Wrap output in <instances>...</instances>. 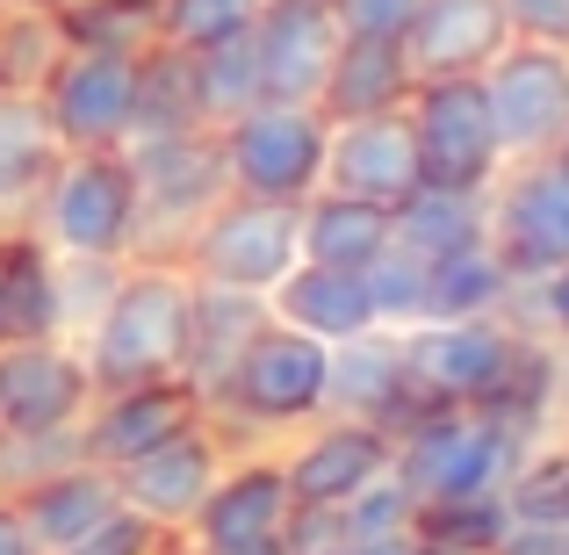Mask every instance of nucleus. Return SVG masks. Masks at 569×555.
<instances>
[{
  "label": "nucleus",
  "instance_id": "1",
  "mask_svg": "<svg viewBox=\"0 0 569 555\" xmlns=\"http://www.w3.org/2000/svg\"><path fill=\"white\" fill-rule=\"evenodd\" d=\"M188 304H194V275L181 260H130L123 281H116V296L101 304V318L72 339V347L87 354L94 397H101V389H130V383L181 375Z\"/></svg>",
  "mask_w": 569,
  "mask_h": 555
},
{
  "label": "nucleus",
  "instance_id": "2",
  "mask_svg": "<svg viewBox=\"0 0 569 555\" xmlns=\"http://www.w3.org/2000/svg\"><path fill=\"white\" fill-rule=\"evenodd\" d=\"M519 455H527V433L505 426L483 404H426L411 426L389 433V469H397V484L418 498V513L505 490V476H512Z\"/></svg>",
  "mask_w": 569,
  "mask_h": 555
},
{
  "label": "nucleus",
  "instance_id": "3",
  "mask_svg": "<svg viewBox=\"0 0 569 555\" xmlns=\"http://www.w3.org/2000/svg\"><path fill=\"white\" fill-rule=\"evenodd\" d=\"M29 231L58 260H130L138 252V174H130L123 145L58 159V174L29 209Z\"/></svg>",
  "mask_w": 569,
  "mask_h": 555
},
{
  "label": "nucleus",
  "instance_id": "4",
  "mask_svg": "<svg viewBox=\"0 0 569 555\" xmlns=\"http://www.w3.org/2000/svg\"><path fill=\"white\" fill-rule=\"evenodd\" d=\"M231 195H260V202H310L325 188V123L318 101H252L246 116L217 130Z\"/></svg>",
  "mask_w": 569,
  "mask_h": 555
},
{
  "label": "nucleus",
  "instance_id": "5",
  "mask_svg": "<svg viewBox=\"0 0 569 555\" xmlns=\"http://www.w3.org/2000/svg\"><path fill=\"white\" fill-rule=\"evenodd\" d=\"M303 260V202H260V195H223L202 224L181 238V267L217 289L274 296V281Z\"/></svg>",
  "mask_w": 569,
  "mask_h": 555
},
{
  "label": "nucleus",
  "instance_id": "6",
  "mask_svg": "<svg viewBox=\"0 0 569 555\" xmlns=\"http://www.w3.org/2000/svg\"><path fill=\"white\" fill-rule=\"evenodd\" d=\"M325 375H332L325 339L267 318V333L231 368V389L209 404V418H231V426H252V433H303L310 418H325Z\"/></svg>",
  "mask_w": 569,
  "mask_h": 555
},
{
  "label": "nucleus",
  "instance_id": "7",
  "mask_svg": "<svg viewBox=\"0 0 569 555\" xmlns=\"http://www.w3.org/2000/svg\"><path fill=\"white\" fill-rule=\"evenodd\" d=\"M138 174V252H181V238L231 195L217 130H173V138H130L123 145Z\"/></svg>",
  "mask_w": 569,
  "mask_h": 555
},
{
  "label": "nucleus",
  "instance_id": "8",
  "mask_svg": "<svg viewBox=\"0 0 569 555\" xmlns=\"http://www.w3.org/2000/svg\"><path fill=\"white\" fill-rule=\"evenodd\" d=\"M490 202V252L512 281H541L569 260V167L556 152L505 159V174L483 188Z\"/></svg>",
  "mask_w": 569,
  "mask_h": 555
},
{
  "label": "nucleus",
  "instance_id": "9",
  "mask_svg": "<svg viewBox=\"0 0 569 555\" xmlns=\"http://www.w3.org/2000/svg\"><path fill=\"white\" fill-rule=\"evenodd\" d=\"M403 116H411L418 167H426L432 188H476L483 195L505 174V145H498V123H490V101H483L476 72H461V80H418Z\"/></svg>",
  "mask_w": 569,
  "mask_h": 555
},
{
  "label": "nucleus",
  "instance_id": "10",
  "mask_svg": "<svg viewBox=\"0 0 569 555\" xmlns=\"http://www.w3.org/2000/svg\"><path fill=\"white\" fill-rule=\"evenodd\" d=\"M138 58L144 51L66 43L51 80L37 87L66 152H116V145H130V123H138Z\"/></svg>",
  "mask_w": 569,
  "mask_h": 555
},
{
  "label": "nucleus",
  "instance_id": "11",
  "mask_svg": "<svg viewBox=\"0 0 569 555\" xmlns=\"http://www.w3.org/2000/svg\"><path fill=\"white\" fill-rule=\"evenodd\" d=\"M397 339L418 404H490L527 333L512 318H426Z\"/></svg>",
  "mask_w": 569,
  "mask_h": 555
},
{
  "label": "nucleus",
  "instance_id": "12",
  "mask_svg": "<svg viewBox=\"0 0 569 555\" xmlns=\"http://www.w3.org/2000/svg\"><path fill=\"white\" fill-rule=\"evenodd\" d=\"M476 80H483L505 159H541L562 145V130H569V43L512 37Z\"/></svg>",
  "mask_w": 569,
  "mask_h": 555
},
{
  "label": "nucleus",
  "instance_id": "13",
  "mask_svg": "<svg viewBox=\"0 0 569 555\" xmlns=\"http://www.w3.org/2000/svg\"><path fill=\"white\" fill-rule=\"evenodd\" d=\"M289 476H281V455H238L217 469L202 513L188 519L181 555H281V534H289Z\"/></svg>",
  "mask_w": 569,
  "mask_h": 555
},
{
  "label": "nucleus",
  "instance_id": "14",
  "mask_svg": "<svg viewBox=\"0 0 569 555\" xmlns=\"http://www.w3.org/2000/svg\"><path fill=\"white\" fill-rule=\"evenodd\" d=\"M94 375L72 339H0V433H80Z\"/></svg>",
  "mask_w": 569,
  "mask_h": 555
},
{
  "label": "nucleus",
  "instance_id": "15",
  "mask_svg": "<svg viewBox=\"0 0 569 555\" xmlns=\"http://www.w3.org/2000/svg\"><path fill=\"white\" fill-rule=\"evenodd\" d=\"M217 469H223V433L209 426V418H194L188 433H173V440L144 447L138 462H123V469H116V498L181 542L188 519L202 513L209 484H217Z\"/></svg>",
  "mask_w": 569,
  "mask_h": 555
},
{
  "label": "nucleus",
  "instance_id": "16",
  "mask_svg": "<svg viewBox=\"0 0 569 555\" xmlns=\"http://www.w3.org/2000/svg\"><path fill=\"white\" fill-rule=\"evenodd\" d=\"M194 418H209V404L194 397L181 375H159V383H130V389H101L94 412L80 418V455L101 462V469H123L144 447L188 433Z\"/></svg>",
  "mask_w": 569,
  "mask_h": 555
},
{
  "label": "nucleus",
  "instance_id": "17",
  "mask_svg": "<svg viewBox=\"0 0 569 555\" xmlns=\"http://www.w3.org/2000/svg\"><path fill=\"white\" fill-rule=\"evenodd\" d=\"M339 51L332 0H260L252 14V58H260L267 101H318Z\"/></svg>",
  "mask_w": 569,
  "mask_h": 555
},
{
  "label": "nucleus",
  "instance_id": "18",
  "mask_svg": "<svg viewBox=\"0 0 569 555\" xmlns=\"http://www.w3.org/2000/svg\"><path fill=\"white\" fill-rule=\"evenodd\" d=\"M389 469V433L368 426V418H310L296 433V447L281 455V476H289L296 505H347L353 490H368Z\"/></svg>",
  "mask_w": 569,
  "mask_h": 555
},
{
  "label": "nucleus",
  "instance_id": "19",
  "mask_svg": "<svg viewBox=\"0 0 569 555\" xmlns=\"http://www.w3.org/2000/svg\"><path fill=\"white\" fill-rule=\"evenodd\" d=\"M325 188L361 195V202L397 209L411 188H426V167H418V138L411 116H353V123H332V145H325Z\"/></svg>",
  "mask_w": 569,
  "mask_h": 555
},
{
  "label": "nucleus",
  "instance_id": "20",
  "mask_svg": "<svg viewBox=\"0 0 569 555\" xmlns=\"http://www.w3.org/2000/svg\"><path fill=\"white\" fill-rule=\"evenodd\" d=\"M325 412L332 418H368V426L397 433L411 426L426 404H418L411 375H403V339L397 333H361L332 347V375H325Z\"/></svg>",
  "mask_w": 569,
  "mask_h": 555
},
{
  "label": "nucleus",
  "instance_id": "21",
  "mask_svg": "<svg viewBox=\"0 0 569 555\" xmlns=\"http://www.w3.org/2000/svg\"><path fill=\"white\" fill-rule=\"evenodd\" d=\"M274 304L252 289H217V281H194V304H188V354H181V383L202 404H217L231 389V368L246 361V347L267 333Z\"/></svg>",
  "mask_w": 569,
  "mask_h": 555
},
{
  "label": "nucleus",
  "instance_id": "22",
  "mask_svg": "<svg viewBox=\"0 0 569 555\" xmlns=\"http://www.w3.org/2000/svg\"><path fill=\"white\" fill-rule=\"evenodd\" d=\"M505 43H512L505 0H418L411 29H403V58H411L418 80H461V72H483Z\"/></svg>",
  "mask_w": 569,
  "mask_h": 555
},
{
  "label": "nucleus",
  "instance_id": "23",
  "mask_svg": "<svg viewBox=\"0 0 569 555\" xmlns=\"http://www.w3.org/2000/svg\"><path fill=\"white\" fill-rule=\"evenodd\" d=\"M14 513H22V527H29V542H37L43 555H66L80 534H94L101 519L116 513V469H101V462H66V469H51L43 484H29L22 498H8Z\"/></svg>",
  "mask_w": 569,
  "mask_h": 555
},
{
  "label": "nucleus",
  "instance_id": "24",
  "mask_svg": "<svg viewBox=\"0 0 569 555\" xmlns=\"http://www.w3.org/2000/svg\"><path fill=\"white\" fill-rule=\"evenodd\" d=\"M274 318L296 325V333L325 339V347H339V339H361L376 333V304H368V275H353V267H318V260H296L289 275L274 281Z\"/></svg>",
  "mask_w": 569,
  "mask_h": 555
},
{
  "label": "nucleus",
  "instance_id": "25",
  "mask_svg": "<svg viewBox=\"0 0 569 555\" xmlns=\"http://www.w3.org/2000/svg\"><path fill=\"white\" fill-rule=\"evenodd\" d=\"M418 87L411 58H403L397 37H339L332 51V72H325L318 87V109L325 123H353V116H389L403 109Z\"/></svg>",
  "mask_w": 569,
  "mask_h": 555
},
{
  "label": "nucleus",
  "instance_id": "26",
  "mask_svg": "<svg viewBox=\"0 0 569 555\" xmlns=\"http://www.w3.org/2000/svg\"><path fill=\"white\" fill-rule=\"evenodd\" d=\"M58 159H66V145H58L51 116H43V95L0 87V224H29Z\"/></svg>",
  "mask_w": 569,
  "mask_h": 555
},
{
  "label": "nucleus",
  "instance_id": "27",
  "mask_svg": "<svg viewBox=\"0 0 569 555\" xmlns=\"http://www.w3.org/2000/svg\"><path fill=\"white\" fill-rule=\"evenodd\" d=\"M382 252H389V209L382 202H361V195H339V188H318L303 202V260L368 275Z\"/></svg>",
  "mask_w": 569,
  "mask_h": 555
},
{
  "label": "nucleus",
  "instance_id": "28",
  "mask_svg": "<svg viewBox=\"0 0 569 555\" xmlns=\"http://www.w3.org/2000/svg\"><path fill=\"white\" fill-rule=\"evenodd\" d=\"M0 304H8V339H66L58 333V252L29 224L0 231Z\"/></svg>",
  "mask_w": 569,
  "mask_h": 555
},
{
  "label": "nucleus",
  "instance_id": "29",
  "mask_svg": "<svg viewBox=\"0 0 569 555\" xmlns=\"http://www.w3.org/2000/svg\"><path fill=\"white\" fill-rule=\"evenodd\" d=\"M490 231V202L476 188H411L397 209H389V238L418 260H440V252H461Z\"/></svg>",
  "mask_w": 569,
  "mask_h": 555
},
{
  "label": "nucleus",
  "instance_id": "30",
  "mask_svg": "<svg viewBox=\"0 0 569 555\" xmlns=\"http://www.w3.org/2000/svg\"><path fill=\"white\" fill-rule=\"evenodd\" d=\"M512 289L519 281L505 275V260L490 252V238L426 260V318H505Z\"/></svg>",
  "mask_w": 569,
  "mask_h": 555
},
{
  "label": "nucleus",
  "instance_id": "31",
  "mask_svg": "<svg viewBox=\"0 0 569 555\" xmlns=\"http://www.w3.org/2000/svg\"><path fill=\"white\" fill-rule=\"evenodd\" d=\"M173 130H209L202 95H194V51L152 43L138 58V123H130V138H173Z\"/></svg>",
  "mask_w": 569,
  "mask_h": 555
},
{
  "label": "nucleus",
  "instance_id": "32",
  "mask_svg": "<svg viewBox=\"0 0 569 555\" xmlns=\"http://www.w3.org/2000/svg\"><path fill=\"white\" fill-rule=\"evenodd\" d=\"M194 95H202V123L209 130H223L231 116H246L252 101H267L260 58H252V29L246 37L209 43V51H194Z\"/></svg>",
  "mask_w": 569,
  "mask_h": 555
},
{
  "label": "nucleus",
  "instance_id": "33",
  "mask_svg": "<svg viewBox=\"0 0 569 555\" xmlns=\"http://www.w3.org/2000/svg\"><path fill=\"white\" fill-rule=\"evenodd\" d=\"M58 58H66V22H58V8H14L8 0V14H0V87L37 95Z\"/></svg>",
  "mask_w": 569,
  "mask_h": 555
},
{
  "label": "nucleus",
  "instance_id": "34",
  "mask_svg": "<svg viewBox=\"0 0 569 555\" xmlns=\"http://www.w3.org/2000/svg\"><path fill=\"white\" fill-rule=\"evenodd\" d=\"M58 22H66V43H94V51H152L159 43V0H66Z\"/></svg>",
  "mask_w": 569,
  "mask_h": 555
},
{
  "label": "nucleus",
  "instance_id": "35",
  "mask_svg": "<svg viewBox=\"0 0 569 555\" xmlns=\"http://www.w3.org/2000/svg\"><path fill=\"white\" fill-rule=\"evenodd\" d=\"M339 527H347V555L361 548H397L418 534V498L397 484V469H382L368 490H353L347 505H339Z\"/></svg>",
  "mask_w": 569,
  "mask_h": 555
},
{
  "label": "nucleus",
  "instance_id": "36",
  "mask_svg": "<svg viewBox=\"0 0 569 555\" xmlns=\"http://www.w3.org/2000/svg\"><path fill=\"white\" fill-rule=\"evenodd\" d=\"M505 505H512V519L569 527V447L519 455V462H512V476H505Z\"/></svg>",
  "mask_w": 569,
  "mask_h": 555
},
{
  "label": "nucleus",
  "instance_id": "37",
  "mask_svg": "<svg viewBox=\"0 0 569 555\" xmlns=\"http://www.w3.org/2000/svg\"><path fill=\"white\" fill-rule=\"evenodd\" d=\"M368 304H376L382 333H411V325H426V260L389 238V252L368 267Z\"/></svg>",
  "mask_w": 569,
  "mask_h": 555
},
{
  "label": "nucleus",
  "instance_id": "38",
  "mask_svg": "<svg viewBox=\"0 0 569 555\" xmlns=\"http://www.w3.org/2000/svg\"><path fill=\"white\" fill-rule=\"evenodd\" d=\"M260 0H159V43H181V51H209L223 37H246Z\"/></svg>",
  "mask_w": 569,
  "mask_h": 555
},
{
  "label": "nucleus",
  "instance_id": "39",
  "mask_svg": "<svg viewBox=\"0 0 569 555\" xmlns=\"http://www.w3.org/2000/svg\"><path fill=\"white\" fill-rule=\"evenodd\" d=\"M505 527H512V505H505V490H483V498H455V505H432V513H418V534H432V542H455V548H476V555L498 548Z\"/></svg>",
  "mask_w": 569,
  "mask_h": 555
},
{
  "label": "nucleus",
  "instance_id": "40",
  "mask_svg": "<svg viewBox=\"0 0 569 555\" xmlns=\"http://www.w3.org/2000/svg\"><path fill=\"white\" fill-rule=\"evenodd\" d=\"M130 260H58V333L80 339L87 325L101 318V304L116 296Z\"/></svg>",
  "mask_w": 569,
  "mask_h": 555
},
{
  "label": "nucleus",
  "instance_id": "41",
  "mask_svg": "<svg viewBox=\"0 0 569 555\" xmlns=\"http://www.w3.org/2000/svg\"><path fill=\"white\" fill-rule=\"evenodd\" d=\"M505 318H512L519 333L548 339V347H569V260L556 275H541V281H519L512 304H505Z\"/></svg>",
  "mask_w": 569,
  "mask_h": 555
},
{
  "label": "nucleus",
  "instance_id": "42",
  "mask_svg": "<svg viewBox=\"0 0 569 555\" xmlns=\"http://www.w3.org/2000/svg\"><path fill=\"white\" fill-rule=\"evenodd\" d=\"M66 555H181V542H173L167 527H152L144 513H130V505H116L109 519H101L94 534H80Z\"/></svg>",
  "mask_w": 569,
  "mask_h": 555
},
{
  "label": "nucleus",
  "instance_id": "43",
  "mask_svg": "<svg viewBox=\"0 0 569 555\" xmlns=\"http://www.w3.org/2000/svg\"><path fill=\"white\" fill-rule=\"evenodd\" d=\"M281 555H347V527H339V505H296Z\"/></svg>",
  "mask_w": 569,
  "mask_h": 555
},
{
  "label": "nucleus",
  "instance_id": "44",
  "mask_svg": "<svg viewBox=\"0 0 569 555\" xmlns=\"http://www.w3.org/2000/svg\"><path fill=\"white\" fill-rule=\"evenodd\" d=\"M332 14H339V37H397L403 43L418 0H332Z\"/></svg>",
  "mask_w": 569,
  "mask_h": 555
},
{
  "label": "nucleus",
  "instance_id": "45",
  "mask_svg": "<svg viewBox=\"0 0 569 555\" xmlns=\"http://www.w3.org/2000/svg\"><path fill=\"white\" fill-rule=\"evenodd\" d=\"M505 22L527 43H569V0H505Z\"/></svg>",
  "mask_w": 569,
  "mask_h": 555
},
{
  "label": "nucleus",
  "instance_id": "46",
  "mask_svg": "<svg viewBox=\"0 0 569 555\" xmlns=\"http://www.w3.org/2000/svg\"><path fill=\"white\" fill-rule=\"evenodd\" d=\"M490 555H569V527H541V519H512L505 542Z\"/></svg>",
  "mask_w": 569,
  "mask_h": 555
},
{
  "label": "nucleus",
  "instance_id": "47",
  "mask_svg": "<svg viewBox=\"0 0 569 555\" xmlns=\"http://www.w3.org/2000/svg\"><path fill=\"white\" fill-rule=\"evenodd\" d=\"M0 555H43L37 542H29V527H22V513H14L8 498H0Z\"/></svg>",
  "mask_w": 569,
  "mask_h": 555
},
{
  "label": "nucleus",
  "instance_id": "48",
  "mask_svg": "<svg viewBox=\"0 0 569 555\" xmlns=\"http://www.w3.org/2000/svg\"><path fill=\"white\" fill-rule=\"evenodd\" d=\"M403 555H476V548H455V542H432V534H411Z\"/></svg>",
  "mask_w": 569,
  "mask_h": 555
},
{
  "label": "nucleus",
  "instance_id": "49",
  "mask_svg": "<svg viewBox=\"0 0 569 555\" xmlns=\"http://www.w3.org/2000/svg\"><path fill=\"white\" fill-rule=\"evenodd\" d=\"M14 8H66V0H14Z\"/></svg>",
  "mask_w": 569,
  "mask_h": 555
},
{
  "label": "nucleus",
  "instance_id": "50",
  "mask_svg": "<svg viewBox=\"0 0 569 555\" xmlns=\"http://www.w3.org/2000/svg\"><path fill=\"white\" fill-rule=\"evenodd\" d=\"M556 159H562V167H569V130H562V145H556Z\"/></svg>",
  "mask_w": 569,
  "mask_h": 555
},
{
  "label": "nucleus",
  "instance_id": "51",
  "mask_svg": "<svg viewBox=\"0 0 569 555\" xmlns=\"http://www.w3.org/2000/svg\"><path fill=\"white\" fill-rule=\"evenodd\" d=\"M0 339H8V304H0Z\"/></svg>",
  "mask_w": 569,
  "mask_h": 555
}]
</instances>
